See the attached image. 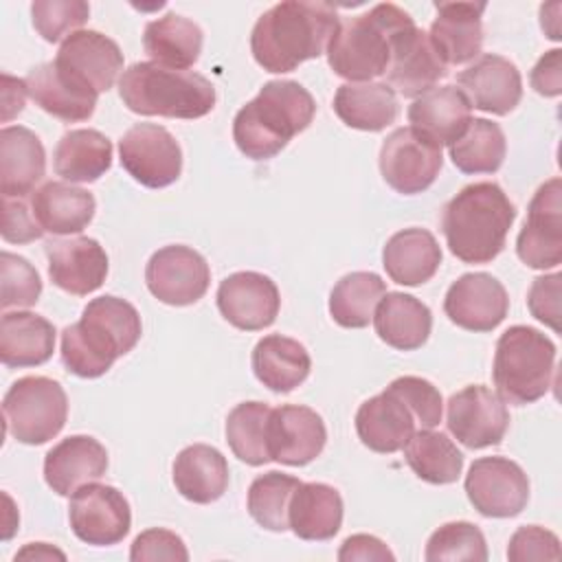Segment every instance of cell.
I'll return each instance as SVG.
<instances>
[{"mask_svg":"<svg viewBox=\"0 0 562 562\" xmlns=\"http://www.w3.org/2000/svg\"><path fill=\"white\" fill-rule=\"evenodd\" d=\"M338 24L340 18L327 2H279L252 26V57L268 72H290L299 64L321 57Z\"/></svg>","mask_w":562,"mask_h":562,"instance_id":"obj_1","label":"cell"},{"mask_svg":"<svg viewBox=\"0 0 562 562\" xmlns=\"http://www.w3.org/2000/svg\"><path fill=\"white\" fill-rule=\"evenodd\" d=\"M140 331L132 303L112 294L92 299L81 318L61 331V362L79 378H99L136 347Z\"/></svg>","mask_w":562,"mask_h":562,"instance_id":"obj_2","label":"cell"},{"mask_svg":"<svg viewBox=\"0 0 562 562\" xmlns=\"http://www.w3.org/2000/svg\"><path fill=\"white\" fill-rule=\"evenodd\" d=\"M516 206L496 182L463 187L441 209V233L463 263H490L505 248Z\"/></svg>","mask_w":562,"mask_h":562,"instance_id":"obj_3","label":"cell"},{"mask_svg":"<svg viewBox=\"0 0 562 562\" xmlns=\"http://www.w3.org/2000/svg\"><path fill=\"white\" fill-rule=\"evenodd\" d=\"M314 114V97L299 81L274 79L235 114L233 140L246 158L268 160L307 130Z\"/></svg>","mask_w":562,"mask_h":562,"instance_id":"obj_4","label":"cell"},{"mask_svg":"<svg viewBox=\"0 0 562 562\" xmlns=\"http://www.w3.org/2000/svg\"><path fill=\"white\" fill-rule=\"evenodd\" d=\"M411 24H415L413 18L391 2L347 18L327 44L329 68L338 77L349 79V83H362L384 75L395 37Z\"/></svg>","mask_w":562,"mask_h":562,"instance_id":"obj_5","label":"cell"},{"mask_svg":"<svg viewBox=\"0 0 562 562\" xmlns=\"http://www.w3.org/2000/svg\"><path fill=\"white\" fill-rule=\"evenodd\" d=\"M119 94L127 110L143 116L200 119L215 108V88L206 77L156 61H136L123 70Z\"/></svg>","mask_w":562,"mask_h":562,"instance_id":"obj_6","label":"cell"},{"mask_svg":"<svg viewBox=\"0 0 562 562\" xmlns=\"http://www.w3.org/2000/svg\"><path fill=\"white\" fill-rule=\"evenodd\" d=\"M555 345L529 325H512L496 340L492 378L505 404L525 406L540 400L553 380Z\"/></svg>","mask_w":562,"mask_h":562,"instance_id":"obj_7","label":"cell"},{"mask_svg":"<svg viewBox=\"0 0 562 562\" xmlns=\"http://www.w3.org/2000/svg\"><path fill=\"white\" fill-rule=\"evenodd\" d=\"M7 432L26 446H42L57 437L68 417L64 386L46 375L15 380L2 400Z\"/></svg>","mask_w":562,"mask_h":562,"instance_id":"obj_8","label":"cell"},{"mask_svg":"<svg viewBox=\"0 0 562 562\" xmlns=\"http://www.w3.org/2000/svg\"><path fill=\"white\" fill-rule=\"evenodd\" d=\"M443 165L441 145L415 127L393 130L380 147V171L386 184L404 195L426 191Z\"/></svg>","mask_w":562,"mask_h":562,"instance_id":"obj_9","label":"cell"},{"mask_svg":"<svg viewBox=\"0 0 562 562\" xmlns=\"http://www.w3.org/2000/svg\"><path fill=\"white\" fill-rule=\"evenodd\" d=\"M123 169L143 187L162 189L182 171V149L173 134L156 123H136L119 140Z\"/></svg>","mask_w":562,"mask_h":562,"instance_id":"obj_10","label":"cell"},{"mask_svg":"<svg viewBox=\"0 0 562 562\" xmlns=\"http://www.w3.org/2000/svg\"><path fill=\"white\" fill-rule=\"evenodd\" d=\"M463 487L472 507L487 518L518 516L529 501V479L507 457L476 459L465 474Z\"/></svg>","mask_w":562,"mask_h":562,"instance_id":"obj_11","label":"cell"},{"mask_svg":"<svg viewBox=\"0 0 562 562\" xmlns=\"http://www.w3.org/2000/svg\"><path fill=\"white\" fill-rule=\"evenodd\" d=\"M72 533L92 547L119 544L132 527V509L123 492L112 485L86 483L68 505Z\"/></svg>","mask_w":562,"mask_h":562,"instance_id":"obj_12","label":"cell"},{"mask_svg":"<svg viewBox=\"0 0 562 562\" xmlns=\"http://www.w3.org/2000/svg\"><path fill=\"white\" fill-rule=\"evenodd\" d=\"M53 64L70 83L99 97L114 86L123 70V53L99 31H77L61 42Z\"/></svg>","mask_w":562,"mask_h":562,"instance_id":"obj_13","label":"cell"},{"mask_svg":"<svg viewBox=\"0 0 562 562\" xmlns=\"http://www.w3.org/2000/svg\"><path fill=\"white\" fill-rule=\"evenodd\" d=\"M446 424L459 443L481 450L503 441L509 428V411L492 389L470 384L450 395Z\"/></svg>","mask_w":562,"mask_h":562,"instance_id":"obj_14","label":"cell"},{"mask_svg":"<svg viewBox=\"0 0 562 562\" xmlns=\"http://www.w3.org/2000/svg\"><path fill=\"white\" fill-rule=\"evenodd\" d=\"M147 290L167 305H191L200 301L211 283L206 259L182 244L156 250L145 266Z\"/></svg>","mask_w":562,"mask_h":562,"instance_id":"obj_15","label":"cell"},{"mask_svg":"<svg viewBox=\"0 0 562 562\" xmlns=\"http://www.w3.org/2000/svg\"><path fill=\"white\" fill-rule=\"evenodd\" d=\"M516 252L529 268L547 270L562 263V180L551 178L533 193Z\"/></svg>","mask_w":562,"mask_h":562,"instance_id":"obj_16","label":"cell"},{"mask_svg":"<svg viewBox=\"0 0 562 562\" xmlns=\"http://www.w3.org/2000/svg\"><path fill=\"white\" fill-rule=\"evenodd\" d=\"M266 441L270 461L283 465H307L323 452L327 428L314 408L283 404L270 411Z\"/></svg>","mask_w":562,"mask_h":562,"instance_id":"obj_17","label":"cell"},{"mask_svg":"<svg viewBox=\"0 0 562 562\" xmlns=\"http://www.w3.org/2000/svg\"><path fill=\"white\" fill-rule=\"evenodd\" d=\"M509 310L505 285L487 272L461 274L446 292L443 312L461 329L492 331Z\"/></svg>","mask_w":562,"mask_h":562,"instance_id":"obj_18","label":"cell"},{"mask_svg":"<svg viewBox=\"0 0 562 562\" xmlns=\"http://www.w3.org/2000/svg\"><path fill=\"white\" fill-rule=\"evenodd\" d=\"M281 296L277 283L252 270L228 274L217 288V310L237 329L259 331L277 321Z\"/></svg>","mask_w":562,"mask_h":562,"instance_id":"obj_19","label":"cell"},{"mask_svg":"<svg viewBox=\"0 0 562 562\" xmlns=\"http://www.w3.org/2000/svg\"><path fill=\"white\" fill-rule=\"evenodd\" d=\"M459 90L470 108L496 116L509 114L522 99V77L514 61L487 53L457 75Z\"/></svg>","mask_w":562,"mask_h":562,"instance_id":"obj_20","label":"cell"},{"mask_svg":"<svg viewBox=\"0 0 562 562\" xmlns=\"http://www.w3.org/2000/svg\"><path fill=\"white\" fill-rule=\"evenodd\" d=\"M50 281L75 296H86L99 290L108 277V255L92 237L50 239L46 244Z\"/></svg>","mask_w":562,"mask_h":562,"instance_id":"obj_21","label":"cell"},{"mask_svg":"<svg viewBox=\"0 0 562 562\" xmlns=\"http://www.w3.org/2000/svg\"><path fill=\"white\" fill-rule=\"evenodd\" d=\"M384 75L389 86L397 88L400 94L417 99L448 75V66L439 59L428 33L411 24L395 37Z\"/></svg>","mask_w":562,"mask_h":562,"instance_id":"obj_22","label":"cell"},{"mask_svg":"<svg viewBox=\"0 0 562 562\" xmlns=\"http://www.w3.org/2000/svg\"><path fill=\"white\" fill-rule=\"evenodd\" d=\"M105 470L108 450L90 435H70L44 457V481L59 496L75 494L81 485L101 479Z\"/></svg>","mask_w":562,"mask_h":562,"instance_id":"obj_23","label":"cell"},{"mask_svg":"<svg viewBox=\"0 0 562 562\" xmlns=\"http://www.w3.org/2000/svg\"><path fill=\"white\" fill-rule=\"evenodd\" d=\"M428 40L446 66H461L481 55L485 2H437Z\"/></svg>","mask_w":562,"mask_h":562,"instance_id":"obj_24","label":"cell"},{"mask_svg":"<svg viewBox=\"0 0 562 562\" xmlns=\"http://www.w3.org/2000/svg\"><path fill=\"white\" fill-rule=\"evenodd\" d=\"M415 415L411 408L391 391L369 397L356 413V432L360 441L380 454H393L406 446L415 432Z\"/></svg>","mask_w":562,"mask_h":562,"instance_id":"obj_25","label":"cell"},{"mask_svg":"<svg viewBox=\"0 0 562 562\" xmlns=\"http://www.w3.org/2000/svg\"><path fill=\"white\" fill-rule=\"evenodd\" d=\"M408 123L437 145H452L470 125L472 108L457 86H435L408 105Z\"/></svg>","mask_w":562,"mask_h":562,"instance_id":"obj_26","label":"cell"},{"mask_svg":"<svg viewBox=\"0 0 562 562\" xmlns=\"http://www.w3.org/2000/svg\"><path fill=\"white\" fill-rule=\"evenodd\" d=\"M46 154L35 132L9 125L0 132V191L2 198H24L44 178Z\"/></svg>","mask_w":562,"mask_h":562,"instance_id":"obj_27","label":"cell"},{"mask_svg":"<svg viewBox=\"0 0 562 562\" xmlns=\"http://www.w3.org/2000/svg\"><path fill=\"white\" fill-rule=\"evenodd\" d=\"M94 195L72 182H44L31 195V211L44 233L75 235L94 217Z\"/></svg>","mask_w":562,"mask_h":562,"instance_id":"obj_28","label":"cell"},{"mask_svg":"<svg viewBox=\"0 0 562 562\" xmlns=\"http://www.w3.org/2000/svg\"><path fill=\"white\" fill-rule=\"evenodd\" d=\"M382 266L391 281L400 285H422L441 266V248L426 228H404L391 235L382 250Z\"/></svg>","mask_w":562,"mask_h":562,"instance_id":"obj_29","label":"cell"},{"mask_svg":"<svg viewBox=\"0 0 562 562\" xmlns=\"http://www.w3.org/2000/svg\"><path fill=\"white\" fill-rule=\"evenodd\" d=\"M373 327L389 347L413 351L428 340L432 314L428 305L413 294L386 292L373 312Z\"/></svg>","mask_w":562,"mask_h":562,"instance_id":"obj_30","label":"cell"},{"mask_svg":"<svg viewBox=\"0 0 562 562\" xmlns=\"http://www.w3.org/2000/svg\"><path fill=\"white\" fill-rule=\"evenodd\" d=\"M173 485L182 498L209 505L228 487L226 457L206 443H193L178 452L173 461Z\"/></svg>","mask_w":562,"mask_h":562,"instance_id":"obj_31","label":"cell"},{"mask_svg":"<svg viewBox=\"0 0 562 562\" xmlns=\"http://www.w3.org/2000/svg\"><path fill=\"white\" fill-rule=\"evenodd\" d=\"M55 349V327L33 312H4L0 321V360L22 369L44 364Z\"/></svg>","mask_w":562,"mask_h":562,"instance_id":"obj_32","label":"cell"},{"mask_svg":"<svg viewBox=\"0 0 562 562\" xmlns=\"http://www.w3.org/2000/svg\"><path fill=\"white\" fill-rule=\"evenodd\" d=\"M255 378L274 393H290L303 384L312 369L307 349L288 336H263L250 356Z\"/></svg>","mask_w":562,"mask_h":562,"instance_id":"obj_33","label":"cell"},{"mask_svg":"<svg viewBox=\"0 0 562 562\" xmlns=\"http://www.w3.org/2000/svg\"><path fill=\"white\" fill-rule=\"evenodd\" d=\"M334 112L338 119L362 132H382L395 123L400 114L395 90L389 83L362 81L342 83L334 94Z\"/></svg>","mask_w":562,"mask_h":562,"instance_id":"obj_34","label":"cell"},{"mask_svg":"<svg viewBox=\"0 0 562 562\" xmlns=\"http://www.w3.org/2000/svg\"><path fill=\"white\" fill-rule=\"evenodd\" d=\"M288 520L301 540H329L342 525V498L327 483H301L290 498Z\"/></svg>","mask_w":562,"mask_h":562,"instance_id":"obj_35","label":"cell"},{"mask_svg":"<svg viewBox=\"0 0 562 562\" xmlns=\"http://www.w3.org/2000/svg\"><path fill=\"white\" fill-rule=\"evenodd\" d=\"M204 33L202 29L178 13H167L158 20L147 22L143 33L145 53L160 66L187 70L202 53Z\"/></svg>","mask_w":562,"mask_h":562,"instance_id":"obj_36","label":"cell"},{"mask_svg":"<svg viewBox=\"0 0 562 562\" xmlns=\"http://www.w3.org/2000/svg\"><path fill=\"white\" fill-rule=\"evenodd\" d=\"M24 81L35 105H40L44 112L59 121H86L97 108V94H90L70 83L66 77L59 75L53 61L31 68Z\"/></svg>","mask_w":562,"mask_h":562,"instance_id":"obj_37","label":"cell"},{"mask_svg":"<svg viewBox=\"0 0 562 562\" xmlns=\"http://www.w3.org/2000/svg\"><path fill=\"white\" fill-rule=\"evenodd\" d=\"M112 165V143L99 130H70L53 151L55 173L68 182H94Z\"/></svg>","mask_w":562,"mask_h":562,"instance_id":"obj_38","label":"cell"},{"mask_svg":"<svg viewBox=\"0 0 562 562\" xmlns=\"http://www.w3.org/2000/svg\"><path fill=\"white\" fill-rule=\"evenodd\" d=\"M404 459L422 481L432 485L454 483L463 470V454L452 439L430 428L413 432L404 446Z\"/></svg>","mask_w":562,"mask_h":562,"instance_id":"obj_39","label":"cell"},{"mask_svg":"<svg viewBox=\"0 0 562 562\" xmlns=\"http://www.w3.org/2000/svg\"><path fill=\"white\" fill-rule=\"evenodd\" d=\"M384 294L386 283L375 272H349L329 294V314L340 327L362 329L373 321V312Z\"/></svg>","mask_w":562,"mask_h":562,"instance_id":"obj_40","label":"cell"},{"mask_svg":"<svg viewBox=\"0 0 562 562\" xmlns=\"http://www.w3.org/2000/svg\"><path fill=\"white\" fill-rule=\"evenodd\" d=\"M448 151L452 165L463 173H494L505 160L507 140L498 123L472 119Z\"/></svg>","mask_w":562,"mask_h":562,"instance_id":"obj_41","label":"cell"},{"mask_svg":"<svg viewBox=\"0 0 562 562\" xmlns=\"http://www.w3.org/2000/svg\"><path fill=\"white\" fill-rule=\"evenodd\" d=\"M270 406L263 402H241L226 417V441L233 454L248 465H263L270 461L266 428Z\"/></svg>","mask_w":562,"mask_h":562,"instance_id":"obj_42","label":"cell"},{"mask_svg":"<svg viewBox=\"0 0 562 562\" xmlns=\"http://www.w3.org/2000/svg\"><path fill=\"white\" fill-rule=\"evenodd\" d=\"M299 485L301 481L296 476L277 470L257 476L248 487V514L259 527L268 531L290 529L288 509L290 498Z\"/></svg>","mask_w":562,"mask_h":562,"instance_id":"obj_43","label":"cell"},{"mask_svg":"<svg viewBox=\"0 0 562 562\" xmlns=\"http://www.w3.org/2000/svg\"><path fill=\"white\" fill-rule=\"evenodd\" d=\"M424 558L428 562L439 560H487V544L481 529L465 520H454L441 525L426 542Z\"/></svg>","mask_w":562,"mask_h":562,"instance_id":"obj_44","label":"cell"},{"mask_svg":"<svg viewBox=\"0 0 562 562\" xmlns=\"http://www.w3.org/2000/svg\"><path fill=\"white\" fill-rule=\"evenodd\" d=\"M31 15L35 31L46 42H59L88 22L90 4L83 0H35Z\"/></svg>","mask_w":562,"mask_h":562,"instance_id":"obj_45","label":"cell"},{"mask_svg":"<svg viewBox=\"0 0 562 562\" xmlns=\"http://www.w3.org/2000/svg\"><path fill=\"white\" fill-rule=\"evenodd\" d=\"M0 272H2V296H0L2 310L31 307L37 303L42 294V279L24 257L2 250Z\"/></svg>","mask_w":562,"mask_h":562,"instance_id":"obj_46","label":"cell"},{"mask_svg":"<svg viewBox=\"0 0 562 562\" xmlns=\"http://www.w3.org/2000/svg\"><path fill=\"white\" fill-rule=\"evenodd\" d=\"M386 389H391L411 408L422 428H435L441 422L443 400L432 382L419 375H402L395 378Z\"/></svg>","mask_w":562,"mask_h":562,"instance_id":"obj_47","label":"cell"},{"mask_svg":"<svg viewBox=\"0 0 562 562\" xmlns=\"http://www.w3.org/2000/svg\"><path fill=\"white\" fill-rule=\"evenodd\" d=\"M130 560L132 562H158V560L187 562L189 551L178 533L154 527L134 538L130 549Z\"/></svg>","mask_w":562,"mask_h":562,"instance_id":"obj_48","label":"cell"},{"mask_svg":"<svg viewBox=\"0 0 562 562\" xmlns=\"http://www.w3.org/2000/svg\"><path fill=\"white\" fill-rule=\"evenodd\" d=\"M507 558L512 562H527V560H560V540L553 531L525 525L514 531L507 547Z\"/></svg>","mask_w":562,"mask_h":562,"instance_id":"obj_49","label":"cell"},{"mask_svg":"<svg viewBox=\"0 0 562 562\" xmlns=\"http://www.w3.org/2000/svg\"><path fill=\"white\" fill-rule=\"evenodd\" d=\"M560 281H562L560 272L542 274L533 279L527 294V307L531 316H536L540 323H544L553 331H560Z\"/></svg>","mask_w":562,"mask_h":562,"instance_id":"obj_50","label":"cell"},{"mask_svg":"<svg viewBox=\"0 0 562 562\" xmlns=\"http://www.w3.org/2000/svg\"><path fill=\"white\" fill-rule=\"evenodd\" d=\"M2 239L11 244H29L44 235L33 211L22 198H2Z\"/></svg>","mask_w":562,"mask_h":562,"instance_id":"obj_51","label":"cell"},{"mask_svg":"<svg viewBox=\"0 0 562 562\" xmlns=\"http://www.w3.org/2000/svg\"><path fill=\"white\" fill-rule=\"evenodd\" d=\"M531 88L542 97H558L562 92V50L544 53L529 75Z\"/></svg>","mask_w":562,"mask_h":562,"instance_id":"obj_52","label":"cell"},{"mask_svg":"<svg viewBox=\"0 0 562 562\" xmlns=\"http://www.w3.org/2000/svg\"><path fill=\"white\" fill-rule=\"evenodd\" d=\"M338 560L340 562H351V560H395L393 551L375 536H369V533H356V536H349L340 551H338Z\"/></svg>","mask_w":562,"mask_h":562,"instance_id":"obj_53","label":"cell"},{"mask_svg":"<svg viewBox=\"0 0 562 562\" xmlns=\"http://www.w3.org/2000/svg\"><path fill=\"white\" fill-rule=\"evenodd\" d=\"M26 92H29V88H26L24 79L2 75V121H9L11 116L22 112Z\"/></svg>","mask_w":562,"mask_h":562,"instance_id":"obj_54","label":"cell"},{"mask_svg":"<svg viewBox=\"0 0 562 562\" xmlns=\"http://www.w3.org/2000/svg\"><path fill=\"white\" fill-rule=\"evenodd\" d=\"M66 560V555L61 551H57L55 547L46 544V542H29L24 549L18 551L15 560Z\"/></svg>","mask_w":562,"mask_h":562,"instance_id":"obj_55","label":"cell"}]
</instances>
